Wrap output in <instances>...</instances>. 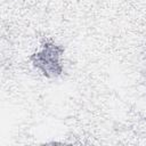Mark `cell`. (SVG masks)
<instances>
[{
	"label": "cell",
	"mask_w": 146,
	"mask_h": 146,
	"mask_svg": "<svg viewBox=\"0 0 146 146\" xmlns=\"http://www.w3.org/2000/svg\"><path fill=\"white\" fill-rule=\"evenodd\" d=\"M64 48L54 42L46 41L42 46L31 55L30 60L34 68H36L43 76L48 79H56L63 74Z\"/></svg>",
	"instance_id": "1"
}]
</instances>
